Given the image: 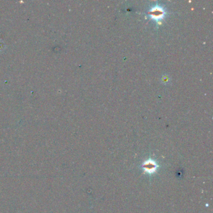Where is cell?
Returning a JSON list of instances; mask_svg holds the SVG:
<instances>
[{
    "instance_id": "1",
    "label": "cell",
    "mask_w": 213,
    "mask_h": 213,
    "mask_svg": "<svg viewBox=\"0 0 213 213\" xmlns=\"http://www.w3.org/2000/svg\"><path fill=\"white\" fill-rule=\"evenodd\" d=\"M150 15L152 16L153 19H160L164 15V11L161 8H158L157 6L155 8L153 9L150 11Z\"/></svg>"
}]
</instances>
